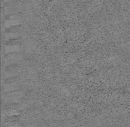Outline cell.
<instances>
[{
	"instance_id": "obj_1",
	"label": "cell",
	"mask_w": 130,
	"mask_h": 127,
	"mask_svg": "<svg viewBox=\"0 0 130 127\" xmlns=\"http://www.w3.org/2000/svg\"><path fill=\"white\" fill-rule=\"evenodd\" d=\"M21 28L22 26L21 25H14V26L11 27L10 28H8V29H6V32H8V33H18V32H20L21 31Z\"/></svg>"
},
{
	"instance_id": "obj_2",
	"label": "cell",
	"mask_w": 130,
	"mask_h": 127,
	"mask_svg": "<svg viewBox=\"0 0 130 127\" xmlns=\"http://www.w3.org/2000/svg\"><path fill=\"white\" fill-rule=\"evenodd\" d=\"M21 39L19 38H15V39H11L10 40L6 41V45H20L21 44Z\"/></svg>"
}]
</instances>
